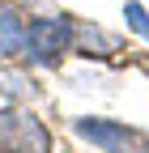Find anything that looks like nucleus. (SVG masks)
Instances as JSON below:
<instances>
[{
  "instance_id": "nucleus-1",
  "label": "nucleus",
  "mask_w": 149,
  "mask_h": 153,
  "mask_svg": "<svg viewBox=\"0 0 149 153\" xmlns=\"http://www.w3.org/2000/svg\"><path fill=\"white\" fill-rule=\"evenodd\" d=\"M64 51H72V22H64V17L26 22V55L34 64H60Z\"/></svg>"
},
{
  "instance_id": "nucleus-5",
  "label": "nucleus",
  "mask_w": 149,
  "mask_h": 153,
  "mask_svg": "<svg viewBox=\"0 0 149 153\" xmlns=\"http://www.w3.org/2000/svg\"><path fill=\"white\" fill-rule=\"evenodd\" d=\"M72 47L81 55H111L115 51V38L102 34L98 26H72Z\"/></svg>"
},
{
  "instance_id": "nucleus-3",
  "label": "nucleus",
  "mask_w": 149,
  "mask_h": 153,
  "mask_svg": "<svg viewBox=\"0 0 149 153\" xmlns=\"http://www.w3.org/2000/svg\"><path fill=\"white\" fill-rule=\"evenodd\" d=\"M77 136H85L89 145H98L102 153H136V132L111 119H77Z\"/></svg>"
},
{
  "instance_id": "nucleus-4",
  "label": "nucleus",
  "mask_w": 149,
  "mask_h": 153,
  "mask_svg": "<svg viewBox=\"0 0 149 153\" xmlns=\"http://www.w3.org/2000/svg\"><path fill=\"white\" fill-rule=\"evenodd\" d=\"M17 51H26V22L17 9H0V55L9 60Z\"/></svg>"
},
{
  "instance_id": "nucleus-6",
  "label": "nucleus",
  "mask_w": 149,
  "mask_h": 153,
  "mask_svg": "<svg viewBox=\"0 0 149 153\" xmlns=\"http://www.w3.org/2000/svg\"><path fill=\"white\" fill-rule=\"evenodd\" d=\"M124 17H128V26H132L141 38H149V13H145V4L128 0V4H124Z\"/></svg>"
},
{
  "instance_id": "nucleus-7",
  "label": "nucleus",
  "mask_w": 149,
  "mask_h": 153,
  "mask_svg": "<svg viewBox=\"0 0 149 153\" xmlns=\"http://www.w3.org/2000/svg\"><path fill=\"white\" fill-rule=\"evenodd\" d=\"M136 153H149V140H136Z\"/></svg>"
},
{
  "instance_id": "nucleus-2",
  "label": "nucleus",
  "mask_w": 149,
  "mask_h": 153,
  "mask_svg": "<svg viewBox=\"0 0 149 153\" xmlns=\"http://www.w3.org/2000/svg\"><path fill=\"white\" fill-rule=\"evenodd\" d=\"M0 149L4 153H51V132L30 111H0Z\"/></svg>"
}]
</instances>
